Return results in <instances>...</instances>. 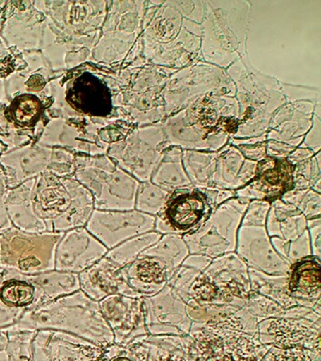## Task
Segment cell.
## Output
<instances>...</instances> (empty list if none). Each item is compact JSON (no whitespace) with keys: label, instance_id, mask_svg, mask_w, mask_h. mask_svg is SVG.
I'll use <instances>...</instances> for the list:
<instances>
[{"label":"cell","instance_id":"1","mask_svg":"<svg viewBox=\"0 0 321 361\" xmlns=\"http://www.w3.org/2000/svg\"><path fill=\"white\" fill-rule=\"evenodd\" d=\"M16 324L35 330L71 333L104 348L114 343V332L103 317L99 304L80 290L25 310Z\"/></svg>","mask_w":321,"mask_h":361},{"label":"cell","instance_id":"2","mask_svg":"<svg viewBox=\"0 0 321 361\" xmlns=\"http://www.w3.org/2000/svg\"><path fill=\"white\" fill-rule=\"evenodd\" d=\"M242 56L226 71L236 85L239 106L238 127L231 138L245 140L266 135L273 113L286 101L277 79L256 72Z\"/></svg>","mask_w":321,"mask_h":361},{"label":"cell","instance_id":"3","mask_svg":"<svg viewBox=\"0 0 321 361\" xmlns=\"http://www.w3.org/2000/svg\"><path fill=\"white\" fill-rule=\"evenodd\" d=\"M32 205L47 231L59 233L85 227L95 209L91 192L78 180L61 179L52 174L35 179Z\"/></svg>","mask_w":321,"mask_h":361},{"label":"cell","instance_id":"4","mask_svg":"<svg viewBox=\"0 0 321 361\" xmlns=\"http://www.w3.org/2000/svg\"><path fill=\"white\" fill-rule=\"evenodd\" d=\"M238 6L231 8H215L212 2H204V23H202L201 51L205 61L224 69L246 55L248 27L227 30L249 19V2L241 11Z\"/></svg>","mask_w":321,"mask_h":361},{"label":"cell","instance_id":"5","mask_svg":"<svg viewBox=\"0 0 321 361\" xmlns=\"http://www.w3.org/2000/svg\"><path fill=\"white\" fill-rule=\"evenodd\" d=\"M63 233L8 228L0 233V267L26 276L54 270L56 247Z\"/></svg>","mask_w":321,"mask_h":361},{"label":"cell","instance_id":"6","mask_svg":"<svg viewBox=\"0 0 321 361\" xmlns=\"http://www.w3.org/2000/svg\"><path fill=\"white\" fill-rule=\"evenodd\" d=\"M249 203V200L234 197L219 205L198 231L183 236L190 254H202L214 259L236 252L242 216Z\"/></svg>","mask_w":321,"mask_h":361},{"label":"cell","instance_id":"7","mask_svg":"<svg viewBox=\"0 0 321 361\" xmlns=\"http://www.w3.org/2000/svg\"><path fill=\"white\" fill-rule=\"evenodd\" d=\"M201 188L190 185L171 192L162 211L156 216L154 231L187 235L198 231L213 212Z\"/></svg>","mask_w":321,"mask_h":361},{"label":"cell","instance_id":"8","mask_svg":"<svg viewBox=\"0 0 321 361\" xmlns=\"http://www.w3.org/2000/svg\"><path fill=\"white\" fill-rule=\"evenodd\" d=\"M77 180L91 192L97 210H134L140 182L122 169L111 165L100 171L80 172Z\"/></svg>","mask_w":321,"mask_h":361},{"label":"cell","instance_id":"9","mask_svg":"<svg viewBox=\"0 0 321 361\" xmlns=\"http://www.w3.org/2000/svg\"><path fill=\"white\" fill-rule=\"evenodd\" d=\"M156 217L137 210L107 211L95 209L85 226L108 250L126 240L154 231Z\"/></svg>","mask_w":321,"mask_h":361},{"label":"cell","instance_id":"10","mask_svg":"<svg viewBox=\"0 0 321 361\" xmlns=\"http://www.w3.org/2000/svg\"><path fill=\"white\" fill-rule=\"evenodd\" d=\"M249 267L236 252L224 254L212 259L202 273L218 290V306L245 307L250 293Z\"/></svg>","mask_w":321,"mask_h":361},{"label":"cell","instance_id":"11","mask_svg":"<svg viewBox=\"0 0 321 361\" xmlns=\"http://www.w3.org/2000/svg\"><path fill=\"white\" fill-rule=\"evenodd\" d=\"M104 347L71 333L37 329L32 341V361H99Z\"/></svg>","mask_w":321,"mask_h":361},{"label":"cell","instance_id":"12","mask_svg":"<svg viewBox=\"0 0 321 361\" xmlns=\"http://www.w3.org/2000/svg\"><path fill=\"white\" fill-rule=\"evenodd\" d=\"M258 340L263 345L287 349L303 347L320 355L321 321L303 318H269L258 324Z\"/></svg>","mask_w":321,"mask_h":361},{"label":"cell","instance_id":"13","mask_svg":"<svg viewBox=\"0 0 321 361\" xmlns=\"http://www.w3.org/2000/svg\"><path fill=\"white\" fill-rule=\"evenodd\" d=\"M98 304L103 317L114 332V343L128 345L137 338L149 335L143 298L111 295Z\"/></svg>","mask_w":321,"mask_h":361},{"label":"cell","instance_id":"14","mask_svg":"<svg viewBox=\"0 0 321 361\" xmlns=\"http://www.w3.org/2000/svg\"><path fill=\"white\" fill-rule=\"evenodd\" d=\"M108 251L86 227L72 228L63 233L56 247L55 270L80 274L97 264Z\"/></svg>","mask_w":321,"mask_h":361},{"label":"cell","instance_id":"15","mask_svg":"<svg viewBox=\"0 0 321 361\" xmlns=\"http://www.w3.org/2000/svg\"><path fill=\"white\" fill-rule=\"evenodd\" d=\"M293 172L294 166L286 158L265 157L258 162L255 179L234 191L235 197L272 202L293 189Z\"/></svg>","mask_w":321,"mask_h":361},{"label":"cell","instance_id":"16","mask_svg":"<svg viewBox=\"0 0 321 361\" xmlns=\"http://www.w3.org/2000/svg\"><path fill=\"white\" fill-rule=\"evenodd\" d=\"M170 146L166 137L162 123L149 124L137 128L129 140L128 148L134 158L123 168L140 183L149 182L152 173L162 159L165 149Z\"/></svg>","mask_w":321,"mask_h":361},{"label":"cell","instance_id":"17","mask_svg":"<svg viewBox=\"0 0 321 361\" xmlns=\"http://www.w3.org/2000/svg\"><path fill=\"white\" fill-rule=\"evenodd\" d=\"M236 253L253 269L270 275H289L290 267L276 252L265 227H239Z\"/></svg>","mask_w":321,"mask_h":361},{"label":"cell","instance_id":"18","mask_svg":"<svg viewBox=\"0 0 321 361\" xmlns=\"http://www.w3.org/2000/svg\"><path fill=\"white\" fill-rule=\"evenodd\" d=\"M78 279L81 292L94 301L99 302L111 295L143 298L126 283L122 267L106 256L78 274Z\"/></svg>","mask_w":321,"mask_h":361},{"label":"cell","instance_id":"19","mask_svg":"<svg viewBox=\"0 0 321 361\" xmlns=\"http://www.w3.org/2000/svg\"><path fill=\"white\" fill-rule=\"evenodd\" d=\"M146 326L150 324L176 327L184 335L190 332V319L187 314V305L169 285L150 298H143Z\"/></svg>","mask_w":321,"mask_h":361},{"label":"cell","instance_id":"20","mask_svg":"<svg viewBox=\"0 0 321 361\" xmlns=\"http://www.w3.org/2000/svg\"><path fill=\"white\" fill-rule=\"evenodd\" d=\"M256 168V161L246 159L235 145L226 144L217 152L212 188L238 190L255 179Z\"/></svg>","mask_w":321,"mask_h":361},{"label":"cell","instance_id":"21","mask_svg":"<svg viewBox=\"0 0 321 361\" xmlns=\"http://www.w3.org/2000/svg\"><path fill=\"white\" fill-rule=\"evenodd\" d=\"M287 279V293L298 306L313 309L321 300L320 258L311 255L291 264Z\"/></svg>","mask_w":321,"mask_h":361},{"label":"cell","instance_id":"22","mask_svg":"<svg viewBox=\"0 0 321 361\" xmlns=\"http://www.w3.org/2000/svg\"><path fill=\"white\" fill-rule=\"evenodd\" d=\"M126 283L140 298H150L168 284L167 268L156 257L140 255L131 264L122 267Z\"/></svg>","mask_w":321,"mask_h":361},{"label":"cell","instance_id":"23","mask_svg":"<svg viewBox=\"0 0 321 361\" xmlns=\"http://www.w3.org/2000/svg\"><path fill=\"white\" fill-rule=\"evenodd\" d=\"M35 183V178L8 189L4 206L13 227L29 233H44L49 231L47 225L33 210L32 190Z\"/></svg>","mask_w":321,"mask_h":361},{"label":"cell","instance_id":"24","mask_svg":"<svg viewBox=\"0 0 321 361\" xmlns=\"http://www.w3.org/2000/svg\"><path fill=\"white\" fill-rule=\"evenodd\" d=\"M265 228L270 238L278 237L291 242L305 233L307 219L295 206L277 199L270 202Z\"/></svg>","mask_w":321,"mask_h":361},{"label":"cell","instance_id":"25","mask_svg":"<svg viewBox=\"0 0 321 361\" xmlns=\"http://www.w3.org/2000/svg\"><path fill=\"white\" fill-rule=\"evenodd\" d=\"M35 288V306L49 303L80 290L78 274L52 270L29 276Z\"/></svg>","mask_w":321,"mask_h":361},{"label":"cell","instance_id":"26","mask_svg":"<svg viewBox=\"0 0 321 361\" xmlns=\"http://www.w3.org/2000/svg\"><path fill=\"white\" fill-rule=\"evenodd\" d=\"M182 151L177 146L166 148L152 173L150 182L169 192L193 185L183 165Z\"/></svg>","mask_w":321,"mask_h":361},{"label":"cell","instance_id":"27","mask_svg":"<svg viewBox=\"0 0 321 361\" xmlns=\"http://www.w3.org/2000/svg\"><path fill=\"white\" fill-rule=\"evenodd\" d=\"M248 274L253 292L272 299L284 310L298 306L297 300L287 293V275H270L253 268H249Z\"/></svg>","mask_w":321,"mask_h":361},{"label":"cell","instance_id":"28","mask_svg":"<svg viewBox=\"0 0 321 361\" xmlns=\"http://www.w3.org/2000/svg\"><path fill=\"white\" fill-rule=\"evenodd\" d=\"M140 255L162 259L167 268L168 279H170L177 268L190 255V250L184 237L179 234L168 233L163 234L156 244L143 251Z\"/></svg>","mask_w":321,"mask_h":361},{"label":"cell","instance_id":"29","mask_svg":"<svg viewBox=\"0 0 321 361\" xmlns=\"http://www.w3.org/2000/svg\"><path fill=\"white\" fill-rule=\"evenodd\" d=\"M182 161L191 185L198 188H212L217 152L183 149Z\"/></svg>","mask_w":321,"mask_h":361},{"label":"cell","instance_id":"30","mask_svg":"<svg viewBox=\"0 0 321 361\" xmlns=\"http://www.w3.org/2000/svg\"><path fill=\"white\" fill-rule=\"evenodd\" d=\"M35 288L29 276L16 271L0 285V301L13 309H32L35 306Z\"/></svg>","mask_w":321,"mask_h":361},{"label":"cell","instance_id":"31","mask_svg":"<svg viewBox=\"0 0 321 361\" xmlns=\"http://www.w3.org/2000/svg\"><path fill=\"white\" fill-rule=\"evenodd\" d=\"M162 236V234L152 231L132 237L109 250L106 257L120 267H125L133 262L143 251L156 244Z\"/></svg>","mask_w":321,"mask_h":361},{"label":"cell","instance_id":"32","mask_svg":"<svg viewBox=\"0 0 321 361\" xmlns=\"http://www.w3.org/2000/svg\"><path fill=\"white\" fill-rule=\"evenodd\" d=\"M171 192L149 182L140 183L135 200V210L156 217L162 211Z\"/></svg>","mask_w":321,"mask_h":361},{"label":"cell","instance_id":"33","mask_svg":"<svg viewBox=\"0 0 321 361\" xmlns=\"http://www.w3.org/2000/svg\"><path fill=\"white\" fill-rule=\"evenodd\" d=\"M281 202L295 206L306 219L321 217V193L312 188L291 189L280 197Z\"/></svg>","mask_w":321,"mask_h":361},{"label":"cell","instance_id":"34","mask_svg":"<svg viewBox=\"0 0 321 361\" xmlns=\"http://www.w3.org/2000/svg\"><path fill=\"white\" fill-rule=\"evenodd\" d=\"M270 242L279 256H281L289 264H295V262L312 255L308 231H306L303 235L294 241L287 242L286 240L278 238V237H272Z\"/></svg>","mask_w":321,"mask_h":361},{"label":"cell","instance_id":"35","mask_svg":"<svg viewBox=\"0 0 321 361\" xmlns=\"http://www.w3.org/2000/svg\"><path fill=\"white\" fill-rule=\"evenodd\" d=\"M244 307L258 323L269 318H283L286 310L272 299L253 290L248 295L247 303Z\"/></svg>","mask_w":321,"mask_h":361},{"label":"cell","instance_id":"36","mask_svg":"<svg viewBox=\"0 0 321 361\" xmlns=\"http://www.w3.org/2000/svg\"><path fill=\"white\" fill-rule=\"evenodd\" d=\"M270 202L267 200H250L246 212L242 216L241 226L265 227Z\"/></svg>","mask_w":321,"mask_h":361},{"label":"cell","instance_id":"37","mask_svg":"<svg viewBox=\"0 0 321 361\" xmlns=\"http://www.w3.org/2000/svg\"><path fill=\"white\" fill-rule=\"evenodd\" d=\"M99 361H142L138 360L128 346L112 343L105 347Z\"/></svg>","mask_w":321,"mask_h":361},{"label":"cell","instance_id":"38","mask_svg":"<svg viewBox=\"0 0 321 361\" xmlns=\"http://www.w3.org/2000/svg\"><path fill=\"white\" fill-rule=\"evenodd\" d=\"M307 231H308L310 244H311L312 255L321 257V217L307 219Z\"/></svg>","mask_w":321,"mask_h":361},{"label":"cell","instance_id":"39","mask_svg":"<svg viewBox=\"0 0 321 361\" xmlns=\"http://www.w3.org/2000/svg\"><path fill=\"white\" fill-rule=\"evenodd\" d=\"M25 310L13 309L0 301V329L18 323Z\"/></svg>","mask_w":321,"mask_h":361},{"label":"cell","instance_id":"40","mask_svg":"<svg viewBox=\"0 0 321 361\" xmlns=\"http://www.w3.org/2000/svg\"><path fill=\"white\" fill-rule=\"evenodd\" d=\"M156 361H188L184 357V353L177 350V351H167L162 349V352L157 355Z\"/></svg>","mask_w":321,"mask_h":361},{"label":"cell","instance_id":"41","mask_svg":"<svg viewBox=\"0 0 321 361\" xmlns=\"http://www.w3.org/2000/svg\"><path fill=\"white\" fill-rule=\"evenodd\" d=\"M0 361H13L8 349V335L4 329H0Z\"/></svg>","mask_w":321,"mask_h":361},{"label":"cell","instance_id":"42","mask_svg":"<svg viewBox=\"0 0 321 361\" xmlns=\"http://www.w3.org/2000/svg\"><path fill=\"white\" fill-rule=\"evenodd\" d=\"M16 271L7 269V268L0 267V285L2 282L6 281L8 278L12 276L15 274Z\"/></svg>","mask_w":321,"mask_h":361}]
</instances>
